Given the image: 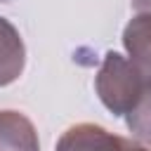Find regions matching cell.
<instances>
[{"label":"cell","mask_w":151,"mask_h":151,"mask_svg":"<svg viewBox=\"0 0 151 151\" xmlns=\"http://www.w3.org/2000/svg\"><path fill=\"white\" fill-rule=\"evenodd\" d=\"M144 85H146L144 73L123 54L109 52L104 57V64L97 76V92L104 106L113 111V116L127 113L137 104Z\"/></svg>","instance_id":"6da1fadb"},{"label":"cell","mask_w":151,"mask_h":151,"mask_svg":"<svg viewBox=\"0 0 151 151\" xmlns=\"http://www.w3.org/2000/svg\"><path fill=\"white\" fill-rule=\"evenodd\" d=\"M57 151H149L130 139L111 134L109 130L90 123L68 127L57 142Z\"/></svg>","instance_id":"7a4b0ae2"},{"label":"cell","mask_w":151,"mask_h":151,"mask_svg":"<svg viewBox=\"0 0 151 151\" xmlns=\"http://www.w3.org/2000/svg\"><path fill=\"white\" fill-rule=\"evenodd\" d=\"M0 151H38L31 120L19 111H0Z\"/></svg>","instance_id":"3957f363"},{"label":"cell","mask_w":151,"mask_h":151,"mask_svg":"<svg viewBox=\"0 0 151 151\" xmlns=\"http://www.w3.org/2000/svg\"><path fill=\"white\" fill-rule=\"evenodd\" d=\"M123 42L130 54V61L144 76H151V12L139 14L127 24Z\"/></svg>","instance_id":"277c9868"},{"label":"cell","mask_w":151,"mask_h":151,"mask_svg":"<svg viewBox=\"0 0 151 151\" xmlns=\"http://www.w3.org/2000/svg\"><path fill=\"white\" fill-rule=\"evenodd\" d=\"M24 71V42L17 28L0 17V87L17 80Z\"/></svg>","instance_id":"5b68a950"},{"label":"cell","mask_w":151,"mask_h":151,"mask_svg":"<svg viewBox=\"0 0 151 151\" xmlns=\"http://www.w3.org/2000/svg\"><path fill=\"white\" fill-rule=\"evenodd\" d=\"M127 127L137 139L151 144V80H146L137 104L127 111Z\"/></svg>","instance_id":"8992f818"},{"label":"cell","mask_w":151,"mask_h":151,"mask_svg":"<svg viewBox=\"0 0 151 151\" xmlns=\"http://www.w3.org/2000/svg\"><path fill=\"white\" fill-rule=\"evenodd\" d=\"M137 9H149L151 12V0H132Z\"/></svg>","instance_id":"52a82bcc"},{"label":"cell","mask_w":151,"mask_h":151,"mask_svg":"<svg viewBox=\"0 0 151 151\" xmlns=\"http://www.w3.org/2000/svg\"><path fill=\"white\" fill-rule=\"evenodd\" d=\"M0 2H5V0H0Z\"/></svg>","instance_id":"ba28073f"}]
</instances>
